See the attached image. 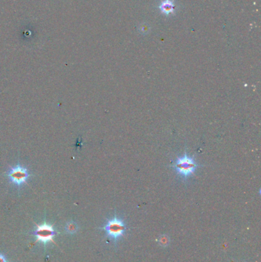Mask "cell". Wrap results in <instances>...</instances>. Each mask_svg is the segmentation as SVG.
<instances>
[{"instance_id": "3", "label": "cell", "mask_w": 261, "mask_h": 262, "mask_svg": "<svg viewBox=\"0 0 261 262\" xmlns=\"http://www.w3.org/2000/svg\"><path fill=\"white\" fill-rule=\"evenodd\" d=\"M32 235L36 238V242H39L45 244L47 242L55 243L54 238L58 235V232L56 230H54L53 226L45 222L37 226L36 229L33 231Z\"/></svg>"}, {"instance_id": "1", "label": "cell", "mask_w": 261, "mask_h": 262, "mask_svg": "<svg viewBox=\"0 0 261 262\" xmlns=\"http://www.w3.org/2000/svg\"><path fill=\"white\" fill-rule=\"evenodd\" d=\"M199 166L200 164L197 163L195 156L188 155L186 149L184 155L178 156L173 164L170 166L178 176L184 182H186L195 175Z\"/></svg>"}, {"instance_id": "5", "label": "cell", "mask_w": 261, "mask_h": 262, "mask_svg": "<svg viewBox=\"0 0 261 262\" xmlns=\"http://www.w3.org/2000/svg\"><path fill=\"white\" fill-rule=\"evenodd\" d=\"M158 8H160V10H161L163 13L166 15H169L170 14L173 13L175 6L174 2L172 1V0H164V1L162 2Z\"/></svg>"}, {"instance_id": "6", "label": "cell", "mask_w": 261, "mask_h": 262, "mask_svg": "<svg viewBox=\"0 0 261 262\" xmlns=\"http://www.w3.org/2000/svg\"><path fill=\"white\" fill-rule=\"evenodd\" d=\"M77 229H78V227H77V224H76L75 222H74V221H70V222H68V224L66 225V226H65V230H66L67 232L70 234L76 233Z\"/></svg>"}, {"instance_id": "2", "label": "cell", "mask_w": 261, "mask_h": 262, "mask_svg": "<svg viewBox=\"0 0 261 262\" xmlns=\"http://www.w3.org/2000/svg\"><path fill=\"white\" fill-rule=\"evenodd\" d=\"M107 236L113 240L116 241L124 235L126 230V226L124 221L117 216H114L107 221V224L103 227Z\"/></svg>"}, {"instance_id": "7", "label": "cell", "mask_w": 261, "mask_h": 262, "mask_svg": "<svg viewBox=\"0 0 261 262\" xmlns=\"http://www.w3.org/2000/svg\"><path fill=\"white\" fill-rule=\"evenodd\" d=\"M158 242L160 245L163 246V247H165V246H168L169 239L168 237L165 236V235H163V236H161L160 238H158Z\"/></svg>"}, {"instance_id": "4", "label": "cell", "mask_w": 261, "mask_h": 262, "mask_svg": "<svg viewBox=\"0 0 261 262\" xmlns=\"http://www.w3.org/2000/svg\"><path fill=\"white\" fill-rule=\"evenodd\" d=\"M7 176L12 183L18 186H21L31 176V174L25 167L19 164L8 170Z\"/></svg>"}, {"instance_id": "8", "label": "cell", "mask_w": 261, "mask_h": 262, "mask_svg": "<svg viewBox=\"0 0 261 262\" xmlns=\"http://www.w3.org/2000/svg\"><path fill=\"white\" fill-rule=\"evenodd\" d=\"M0 262H7L6 257L2 254H0Z\"/></svg>"}]
</instances>
